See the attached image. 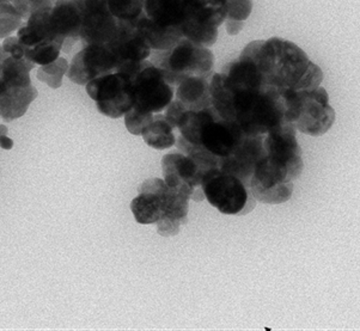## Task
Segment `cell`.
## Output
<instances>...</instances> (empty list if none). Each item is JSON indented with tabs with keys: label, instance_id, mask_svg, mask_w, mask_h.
I'll list each match as a JSON object with an SVG mask.
<instances>
[{
	"label": "cell",
	"instance_id": "obj_4",
	"mask_svg": "<svg viewBox=\"0 0 360 331\" xmlns=\"http://www.w3.org/2000/svg\"><path fill=\"white\" fill-rule=\"evenodd\" d=\"M189 199L160 179H150L139 187V195L131 202L136 223H157L158 235H176L188 220Z\"/></svg>",
	"mask_w": 360,
	"mask_h": 331
},
{
	"label": "cell",
	"instance_id": "obj_20",
	"mask_svg": "<svg viewBox=\"0 0 360 331\" xmlns=\"http://www.w3.org/2000/svg\"><path fill=\"white\" fill-rule=\"evenodd\" d=\"M145 0H108L109 11L117 22L134 23L144 10Z\"/></svg>",
	"mask_w": 360,
	"mask_h": 331
},
{
	"label": "cell",
	"instance_id": "obj_18",
	"mask_svg": "<svg viewBox=\"0 0 360 331\" xmlns=\"http://www.w3.org/2000/svg\"><path fill=\"white\" fill-rule=\"evenodd\" d=\"M141 136L150 148L156 150H165L176 144L175 127L167 119V116L162 114L153 115V122L148 124Z\"/></svg>",
	"mask_w": 360,
	"mask_h": 331
},
{
	"label": "cell",
	"instance_id": "obj_22",
	"mask_svg": "<svg viewBox=\"0 0 360 331\" xmlns=\"http://www.w3.org/2000/svg\"><path fill=\"white\" fill-rule=\"evenodd\" d=\"M23 18L11 3H0V39H6L23 25Z\"/></svg>",
	"mask_w": 360,
	"mask_h": 331
},
{
	"label": "cell",
	"instance_id": "obj_27",
	"mask_svg": "<svg viewBox=\"0 0 360 331\" xmlns=\"http://www.w3.org/2000/svg\"><path fill=\"white\" fill-rule=\"evenodd\" d=\"M0 73H1V65H0Z\"/></svg>",
	"mask_w": 360,
	"mask_h": 331
},
{
	"label": "cell",
	"instance_id": "obj_21",
	"mask_svg": "<svg viewBox=\"0 0 360 331\" xmlns=\"http://www.w3.org/2000/svg\"><path fill=\"white\" fill-rule=\"evenodd\" d=\"M68 72V60L59 56L52 64L44 65L37 70V79L46 83L49 88L59 89L63 84V77Z\"/></svg>",
	"mask_w": 360,
	"mask_h": 331
},
{
	"label": "cell",
	"instance_id": "obj_13",
	"mask_svg": "<svg viewBox=\"0 0 360 331\" xmlns=\"http://www.w3.org/2000/svg\"><path fill=\"white\" fill-rule=\"evenodd\" d=\"M79 8L82 48L88 44H108L115 37L117 20L109 11L108 0H75ZM80 48V49H82Z\"/></svg>",
	"mask_w": 360,
	"mask_h": 331
},
{
	"label": "cell",
	"instance_id": "obj_24",
	"mask_svg": "<svg viewBox=\"0 0 360 331\" xmlns=\"http://www.w3.org/2000/svg\"><path fill=\"white\" fill-rule=\"evenodd\" d=\"M56 0H13L11 4L16 8L23 20H28L32 13L44 10V8H52Z\"/></svg>",
	"mask_w": 360,
	"mask_h": 331
},
{
	"label": "cell",
	"instance_id": "obj_15",
	"mask_svg": "<svg viewBox=\"0 0 360 331\" xmlns=\"http://www.w3.org/2000/svg\"><path fill=\"white\" fill-rule=\"evenodd\" d=\"M109 47L117 61L116 72L129 74L133 70L151 56L153 48L134 23L117 22L115 37L108 42Z\"/></svg>",
	"mask_w": 360,
	"mask_h": 331
},
{
	"label": "cell",
	"instance_id": "obj_6",
	"mask_svg": "<svg viewBox=\"0 0 360 331\" xmlns=\"http://www.w3.org/2000/svg\"><path fill=\"white\" fill-rule=\"evenodd\" d=\"M151 63L160 68L169 84L174 88L187 77L212 76L214 56L201 44L184 37L167 51H153Z\"/></svg>",
	"mask_w": 360,
	"mask_h": 331
},
{
	"label": "cell",
	"instance_id": "obj_16",
	"mask_svg": "<svg viewBox=\"0 0 360 331\" xmlns=\"http://www.w3.org/2000/svg\"><path fill=\"white\" fill-rule=\"evenodd\" d=\"M49 20L56 35L64 39L63 51L70 54L77 44L80 42L79 30L82 20L76 1L56 0L49 13Z\"/></svg>",
	"mask_w": 360,
	"mask_h": 331
},
{
	"label": "cell",
	"instance_id": "obj_11",
	"mask_svg": "<svg viewBox=\"0 0 360 331\" xmlns=\"http://www.w3.org/2000/svg\"><path fill=\"white\" fill-rule=\"evenodd\" d=\"M86 92L97 104L98 112L110 119L126 115L134 105L131 76L124 72H112L101 76L85 85Z\"/></svg>",
	"mask_w": 360,
	"mask_h": 331
},
{
	"label": "cell",
	"instance_id": "obj_1",
	"mask_svg": "<svg viewBox=\"0 0 360 331\" xmlns=\"http://www.w3.org/2000/svg\"><path fill=\"white\" fill-rule=\"evenodd\" d=\"M285 93L262 84L252 63L242 56L211 78L213 108L247 136H266L288 124L285 119Z\"/></svg>",
	"mask_w": 360,
	"mask_h": 331
},
{
	"label": "cell",
	"instance_id": "obj_17",
	"mask_svg": "<svg viewBox=\"0 0 360 331\" xmlns=\"http://www.w3.org/2000/svg\"><path fill=\"white\" fill-rule=\"evenodd\" d=\"M213 76V74H212ZM212 76L187 77L175 86V100L180 102L186 110L199 112L212 105L211 78Z\"/></svg>",
	"mask_w": 360,
	"mask_h": 331
},
{
	"label": "cell",
	"instance_id": "obj_23",
	"mask_svg": "<svg viewBox=\"0 0 360 331\" xmlns=\"http://www.w3.org/2000/svg\"><path fill=\"white\" fill-rule=\"evenodd\" d=\"M153 120V112H144L132 108L124 115L126 128L133 136H141Z\"/></svg>",
	"mask_w": 360,
	"mask_h": 331
},
{
	"label": "cell",
	"instance_id": "obj_19",
	"mask_svg": "<svg viewBox=\"0 0 360 331\" xmlns=\"http://www.w3.org/2000/svg\"><path fill=\"white\" fill-rule=\"evenodd\" d=\"M228 16L226 32L229 35H237L243 29L252 10V0H226Z\"/></svg>",
	"mask_w": 360,
	"mask_h": 331
},
{
	"label": "cell",
	"instance_id": "obj_9",
	"mask_svg": "<svg viewBox=\"0 0 360 331\" xmlns=\"http://www.w3.org/2000/svg\"><path fill=\"white\" fill-rule=\"evenodd\" d=\"M228 16L226 0H184V37L204 47H212L218 40V28Z\"/></svg>",
	"mask_w": 360,
	"mask_h": 331
},
{
	"label": "cell",
	"instance_id": "obj_26",
	"mask_svg": "<svg viewBox=\"0 0 360 331\" xmlns=\"http://www.w3.org/2000/svg\"><path fill=\"white\" fill-rule=\"evenodd\" d=\"M13 0H0V3H11Z\"/></svg>",
	"mask_w": 360,
	"mask_h": 331
},
{
	"label": "cell",
	"instance_id": "obj_7",
	"mask_svg": "<svg viewBox=\"0 0 360 331\" xmlns=\"http://www.w3.org/2000/svg\"><path fill=\"white\" fill-rule=\"evenodd\" d=\"M184 0H145L144 10L136 22L153 51H167L184 39Z\"/></svg>",
	"mask_w": 360,
	"mask_h": 331
},
{
	"label": "cell",
	"instance_id": "obj_12",
	"mask_svg": "<svg viewBox=\"0 0 360 331\" xmlns=\"http://www.w3.org/2000/svg\"><path fill=\"white\" fill-rule=\"evenodd\" d=\"M165 183L189 200L205 199L202 182L207 170L193 157L184 152H170L162 160Z\"/></svg>",
	"mask_w": 360,
	"mask_h": 331
},
{
	"label": "cell",
	"instance_id": "obj_25",
	"mask_svg": "<svg viewBox=\"0 0 360 331\" xmlns=\"http://www.w3.org/2000/svg\"><path fill=\"white\" fill-rule=\"evenodd\" d=\"M0 148H4V150H11L13 148V140L10 139L6 134L0 136Z\"/></svg>",
	"mask_w": 360,
	"mask_h": 331
},
{
	"label": "cell",
	"instance_id": "obj_14",
	"mask_svg": "<svg viewBox=\"0 0 360 331\" xmlns=\"http://www.w3.org/2000/svg\"><path fill=\"white\" fill-rule=\"evenodd\" d=\"M117 61L108 44H88L73 56L68 67V77L78 85L109 73L116 72Z\"/></svg>",
	"mask_w": 360,
	"mask_h": 331
},
{
	"label": "cell",
	"instance_id": "obj_10",
	"mask_svg": "<svg viewBox=\"0 0 360 331\" xmlns=\"http://www.w3.org/2000/svg\"><path fill=\"white\" fill-rule=\"evenodd\" d=\"M133 85L134 105L141 112L160 114L174 100V86L169 84L160 68L151 61H141L129 73Z\"/></svg>",
	"mask_w": 360,
	"mask_h": 331
},
{
	"label": "cell",
	"instance_id": "obj_2",
	"mask_svg": "<svg viewBox=\"0 0 360 331\" xmlns=\"http://www.w3.org/2000/svg\"><path fill=\"white\" fill-rule=\"evenodd\" d=\"M296 128L285 124L264 138V155L249 182L254 199L264 204H284L291 199L293 181L304 168Z\"/></svg>",
	"mask_w": 360,
	"mask_h": 331
},
{
	"label": "cell",
	"instance_id": "obj_3",
	"mask_svg": "<svg viewBox=\"0 0 360 331\" xmlns=\"http://www.w3.org/2000/svg\"><path fill=\"white\" fill-rule=\"evenodd\" d=\"M240 56L252 63L260 82L283 92L319 88L323 72L291 41L272 37L254 41Z\"/></svg>",
	"mask_w": 360,
	"mask_h": 331
},
{
	"label": "cell",
	"instance_id": "obj_5",
	"mask_svg": "<svg viewBox=\"0 0 360 331\" xmlns=\"http://www.w3.org/2000/svg\"><path fill=\"white\" fill-rule=\"evenodd\" d=\"M285 119L297 131L320 136L328 132L335 122V112L329 104L326 89H310L285 93Z\"/></svg>",
	"mask_w": 360,
	"mask_h": 331
},
{
	"label": "cell",
	"instance_id": "obj_8",
	"mask_svg": "<svg viewBox=\"0 0 360 331\" xmlns=\"http://www.w3.org/2000/svg\"><path fill=\"white\" fill-rule=\"evenodd\" d=\"M202 190L210 205L228 216L247 214L257 202L243 181L219 169L206 172Z\"/></svg>",
	"mask_w": 360,
	"mask_h": 331
}]
</instances>
